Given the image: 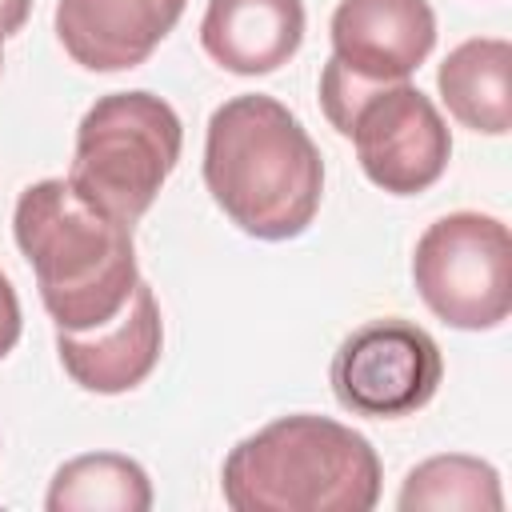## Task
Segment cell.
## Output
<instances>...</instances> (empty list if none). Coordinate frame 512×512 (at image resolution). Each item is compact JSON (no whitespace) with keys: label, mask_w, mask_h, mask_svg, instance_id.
<instances>
[{"label":"cell","mask_w":512,"mask_h":512,"mask_svg":"<svg viewBox=\"0 0 512 512\" xmlns=\"http://www.w3.org/2000/svg\"><path fill=\"white\" fill-rule=\"evenodd\" d=\"M204 188L252 240H296L320 212L324 160L308 128L276 96L240 92L208 116Z\"/></svg>","instance_id":"cell-1"},{"label":"cell","mask_w":512,"mask_h":512,"mask_svg":"<svg viewBox=\"0 0 512 512\" xmlns=\"http://www.w3.org/2000/svg\"><path fill=\"white\" fill-rule=\"evenodd\" d=\"M12 236L56 332L108 324L140 280L132 228L76 192L72 180L28 184L12 212Z\"/></svg>","instance_id":"cell-2"},{"label":"cell","mask_w":512,"mask_h":512,"mask_svg":"<svg viewBox=\"0 0 512 512\" xmlns=\"http://www.w3.org/2000/svg\"><path fill=\"white\" fill-rule=\"evenodd\" d=\"M380 476L368 436L332 416L292 412L224 456L220 492L232 512H368Z\"/></svg>","instance_id":"cell-3"},{"label":"cell","mask_w":512,"mask_h":512,"mask_svg":"<svg viewBox=\"0 0 512 512\" xmlns=\"http://www.w3.org/2000/svg\"><path fill=\"white\" fill-rule=\"evenodd\" d=\"M180 148L184 124L168 100L144 88L108 92L76 128L68 180L76 192L132 228L160 196Z\"/></svg>","instance_id":"cell-4"},{"label":"cell","mask_w":512,"mask_h":512,"mask_svg":"<svg viewBox=\"0 0 512 512\" xmlns=\"http://www.w3.org/2000/svg\"><path fill=\"white\" fill-rule=\"evenodd\" d=\"M320 108L352 140L364 176L392 196L428 192L452 160V132L440 108L408 80L356 84L328 60L320 72Z\"/></svg>","instance_id":"cell-5"},{"label":"cell","mask_w":512,"mask_h":512,"mask_svg":"<svg viewBox=\"0 0 512 512\" xmlns=\"http://www.w3.org/2000/svg\"><path fill=\"white\" fill-rule=\"evenodd\" d=\"M412 284L440 324L460 332L500 328L512 312L508 224L488 212L432 220L412 252Z\"/></svg>","instance_id":"cell-6"},{"label":"cell","mask_w":512,"mask_h":512,"mask_svg":"<svg viewBox=\"0 0 512 512\" xmlns=\"http://www.w3.org/2000/svg\"><path fill=\"white\" fill-rule=\"evenodd\" d=\"M332 392L352 416L396 420L420 412L440 380V344L412 320H368L340 340L332 356Z\"/></svg>","instance_id":"cell-7"},{"label":"cell","mask_w":512,"mask_h":512,"mask_svg":"<svg viewBox=\"0 0 512 512\" xmlns=\"http://www.w3.org/2000/svg\"><path fill=\"white\" fill-rule=\"evenodd\" d=\"M328 32L344 76L400 84L436 48V12L428 0H340Z\"/></svg>","instance_id":"cell-8"},{"label":"cell","mask_w":512,"mask_h":512,"mask_svg":"<svg viewBox=\"0 0 512 512\" xmlns=\"http://www.w3.org/2000/svg\"><path fill=\"white\" fill-rule=\"evenodd\" d=\"M164 348V320L156 292L136 280L128 304L100 328L56 332V356L72 384L96 396H120L144 384Z\"/></svg>","instance_id":"cell-9"},{"label":"cell","mask_w":512,"mask_h":512,"mask_svg":"<svg viewBox=\"0 0 512 512\" xmlns=\"http://www.w3.org/2000/svg\"><path fill=\"white\" fill-rule=\"evenodd\" d=\"M188 0H56V40L88 72L140 68Z\"/></svg>","instance_id":"cell-10"},{"label":"cell","mask_w":512,"mask_h":512,"mask_svg":"<svg viewBox=\"0 0 512 512\" xmlns=\"http://www.w3.org/2000/svg\"><path fill=\"white\" fill-rule=\"evenodd\" d=\"M200 44L224 72L268 76L304 44V0H208Z\"/></svg>","instance_id":"cell-11"},{"label":"cell","mask_w":512,"mask_h":512,"mask_svg":"<svg viewBox=\"0 0 512 512\" xmlns=\"http://www.w3.org/2000/svg\"><path fill=\"white\" fill-rule=\"evenodd\" d=\"M436 88L456 124L504 136L512 128V44L500 36L456 44L436 68Z\"/></svg>","instance_id":"cell-12"},{"label":"cell","mask_w":512,"mask_h":512,"mask_svg":"<svg viewBox=\"0 0 512 512\" xmlns=\"http://www.w3.org/2000/svg\"><path fill=\"white\" fill-rule=\"evenodd\" d=\"M48 512H148L152 480L148 472L120 452H84L64 460L52 472Z\"/></svg>","instance_id":"cell-13"},{"label":"cell","mask_w":512,"mask_h":512,"mask_svg":"<svg viewBox=\"0 0 512 512\" xmlns=\"http://www.w3.org/2000/svg\"><path fill=\"white\" fill-rule=\"evenodd\" d=\"M400 512H500L504 492H500V472L464 452H444L420 460L396 496Z\"/></svg>","instance_id":"cell-14"},{"label":"cell","mask_w":512,"mask_h":512,"mask_svg":"<svg viewBox=\"0 0 512 512\" xmlns=\"http://www.w3.org/2000/svg\"><path fill=\"white\" fill-rule=\"evenodd\" d=\"M20 332H24V316H20V296H16V288H12V280L0 272V360L16 348V340H20Z\"/></svg>","instance_id":"cell-15"},{"label":"cell","mask_w":512,"mask_h":512,"mask_svg":"<svg viewBox=\"0 0 512 512\" xmlns=\"http://www.w3.org/2000/svg\"><path fill=\"white\" fill-rule=\"evenodd\" d=\"M32 16V0H0V24L8 28V36H16Z\"/></svg>","instance_id":"cell-16"},{"label":"cell","mask_w":512,"mask_h":512,"mask_svg":"<svg viewBox=\"0 0 512 512\" xmlns=\"http://www.w3.org/2000/svg\"><path fill=\"white\" fill-rule=\"evenodd\" d=\"M4 40H8V32H4V24H0V72H4Z\"/></svg>","instance_id":"cell-17"}]
</instances>
